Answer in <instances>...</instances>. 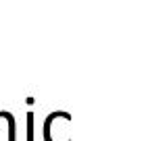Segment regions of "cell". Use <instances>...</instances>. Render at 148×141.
<instances>
[{"label": "cell", "instance_id": "obj_1", "mask_svg": "<svg viewBox=\"0 0 148 141\" xmlns=\"http://www.w3.org/2000/svg\"><path fill=\"white\" fill-rule=\"evenodd\" d=\"M71 114L65 110H54L44 120V141H73L71 139Z\"/></svg>", "mask_w": 148, "mask_h": 141}, {"label": "cell", "instance_id": "obj_2", "mask_svg": "<svg viewBox=\"0 0 148 141\" xmlns=\"http://www.w3.org/2000/svg\"><path fill=\"white\" fill-rule=\"evenodd\" d=\"M27 141H34V112H27Z\"/></svg>", "mask_w": 148, "mask_h": 141}]
</instances>
